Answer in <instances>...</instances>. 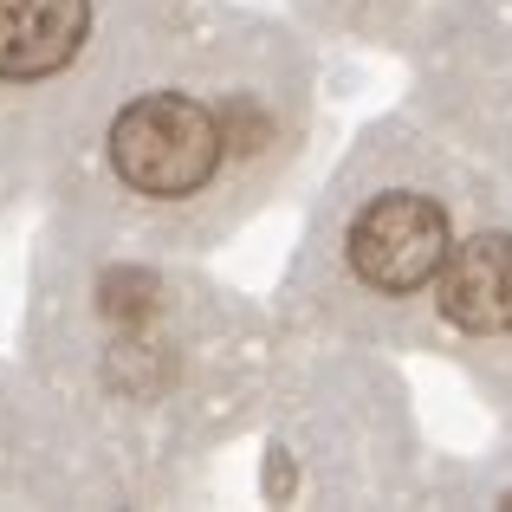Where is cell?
<instances>
[{
    "instance_id": "obj_4",
    "label": "cell",
    "mask_w": 512,
    "mask_h": 512,
    "mask_svg": "<svg viewBox=\"0 0 512 512\" xmlns=\"http://www.w3.org/2000/svg\"><path fill=\"white\" fill-rule=\"evenodd\" d=\"M441 318L467 338L512 331V234H467L448 247V266L435 279Z\"/></svg>"
},
{
    "instance_id": "obj_1",
    "label": "cell",
    "mask_w": 512,
    "mask_h": 512,
    "mask_svg": "<svg viewBox=\"0 0 512 512\" xmlns=\"http://www.w3.org/2000/svg\"><path fill=\"white\" fill-rule=\"evenodd\" d=\"M286 104L240 65L137 85L98 130L104 188L143 221H195L286 156Z\"/></svg>"
},
{
    "instance_id": "obj_3",
    "label": "cell",
    "mask_w": 512,
    "mask_h": 512,
    "mask_svg": "<svg viewBox=\"0 0 512 512\" xmlns=\"http://www.w3.org/2000/svg\"><path fill=\"white\" fill-rule=\"evenodd\" d=\"M454 247L448 208L422 188H376L344 221V273L370 299H415L441 279Z\"/></svg>"
},
{
    "instance_id": "obj_2",
    "label": "cell",
    "mask_w": 512,
    "mask_h": 512,
    "mask_svg": "<svg viewBox=\"0 0 512 512\" xmlns=\"http://www.w3.org/2000/svg\"><path fill=\"white\" fill-rule=\"evenodd\" d=\"M124 7L137 0H0V143H26L130 59Z\"/></svg>"
}]
</instances>
